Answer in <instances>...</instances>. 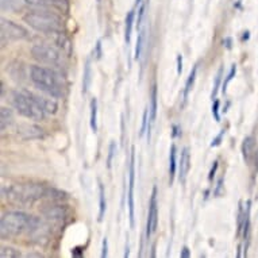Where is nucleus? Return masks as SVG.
Instances as JSON below:
<instances>
[{
  "label": "nucleus",
  "mask_w": 258,
  "mask_h": 258,
  "mask_svg": "<svg viewBox=\"0 0 258 258\" xmlns=\"http://www.w3.org/2000/svg\"><path fill=\"white\" fill-rule=\"evenodd\" d=\"M26 0H2V10L10 13H19L25 7Z\"/></svg>",
  "instance_id": "obj_17"
},
{
  "label": "nucleus",
  "mask_w": 258,
  "mask_h": 258,
  "mask_svg": "<svg viewBox=\"0 0 258 258\" xmlns=\"http://www.w3.org/2000/svg\"><path fill=\"white\" fill-rule=\"evenodd\" d=\"M91 76H92V73H91V61L87 59V62H85V67H84V81H83L84 93L88 91V87L89 84H91Z\"/></svg>",
  "instance_id": "obj_28"
},
{
  "label": "nucleus",
  "mask_w": 258,
  "mask_h": 258,
  "mask_svg": "<svg viewBox=\"0 0 258 258\" xmlns=\"http://www.w3.org/2000/svg\"><path fill=\"white\" fill-rule=\"evenodd\" d=\"M243 38H242V41H245V39H249V31H246V33H243Z\"/></svg>",
  "instance_id": "obj_44"
},
{
  "label": "nucleus",
  "mask_w": 258,
  "mask_h": 258,
  "mask_svg": "<svg viewBox=\"0 0 258 258\" xmlns=\"http://www.w3.org/2000/svg\"><path fill=\"white\" fill-rule=\"evenodd\" d=\"M45 192H46V186L35 182H22V184H13L2 188L3 198L17 206H31L37 200L43 199Z\"/></svg>",
  "instance_id": "obj_3"
},
{
  "label": "nucleus",
  "mask_w": 258,
  "mask_h": 258,
  "mask_svg": "<svg viewBox=\"0 0 258 258\" xmlns=\"http://www.w3.org/2000/svg\"><path fill=\"white\" fill-rule=\"evenodd\" d=\"M95 55H96V58H100L102 57V42L99 41L98 45H96V50H95Z\"/></svg>",
  "instance_id": "obj_39"
},
{
  "label": "nucleus",
  "mask_w": 258,
  "mask_h": 258,
  "mask_svg": "<svg viewBox=\"0 0 258 258\" xmlns=\"http://www.w3.org/2000/svg\"><path fill=\"white\" fill-rule=\"evenodd\" d=\"M23 21L31 27L43 34L59 33L63 31V22L57 14L51 13V10H34L29 11L23 17Z\"/></svg>",
  "instance_id": "obj_4"
},
{
  "label": "nucleus",
  "mask_w": 258,
  "mask_h": 258,
  "mask_svg": "<svg viewBox=\"0 0 258 258\" xmlns=\"http://www.w3.org/2000/svg\"><path fill=\"white\" fill-rule=\"evenodd\" d=\"M222 75H223V68H220L218 71V75L215 77V83H214V91H212V95L211 98L214 99L216 96V93H218V89H219V85H220V81H222Z\"/></svg>",
  "instance_id": "obj_31"
},
{
  "label": "nucleus",
  "mask_w": 258,
  "mask_h": 258,
  "mask_svg": "<svg viewBox=\"0 0 258 258\" xmlns=\"http://www.w3.org/2000/svg\"><path fill=\"white\" fill-rule=\"evenodd\" d=\"M180 181H185V177L188 172L190 169V156L189 150L188 149H184L181 153V158H180Z\"/></svg>",
  "instance_id": "obj_16"
},
{
  "label": "nucleus",
  "mask_w": 258,
  "mask_h": 258,
  "mask_svg": "<svg viewBox=\"0 0 258 258\" xmlns=\"http://www.w3.org/2000/svg\"><path fill=\"white\" fill-rule=\"evenodd\" d=\"M148 2L149 0H145V2L141 3L140 11H138V19H137V27H138V30L142 29V21H144L145 11H146V7H148Z\"/></svg>",
  "instance_id": "obj_29"
},
{
  "label": "nucleus",
  "mask_w": 258,
  "mask_h": 258,
  "mask_svg": "<svg viewBox=\"0 0 258 258\" xmlns=\"http://www.w3.org/2000/svg\"><path fill=\"white\" fill-rule=\"evenodd\" d=\"M0 29H2V43H3V46H6L9 42L22 41V39H27L30 37V33L23 26L18 25L13 21H9L6 18L2 19Z\"/></svg>",
  "instance_id": "obj_7"
},
{
  "label": "nucleus",
  "mask_w": 258,
  "mask_h": 258,
  "mask_svg": "<svg viewBox=\"0 0 258 258\" xmlns=\"http://www.w3.org/2000/svg\"><path fill=\"white\" fill-rule=\"evenodd\" d=\"M106 214V192L102 182H99V222H102Z\"/></svg>",
  "instance_id": "obj_21"
},
{
  "label": "nucleus",
  "mask_w": 258,
  "mask_h": 258,
  "mask_svg": "<svg viewBox=\"0 0 258 258\" xmlns=\"http://www.w3.org/2000/svg\"><path fill=\"white\" fill-rule=\"evenodd\" d=\"M89 124L93 133L98 132V100L92 99L91 100V118H89Z\"/></svg>",
  "instance_id": "obj_20"
},
{
  "label": "nucleus",
  "mask_w": 258,
  "mask_h": 258,
  "mask_svg": "<svg viewBox=\"0 0 258 258\" xmlns=\"http://www.w3.org/2000/svg\"><path fill=\"white\" fill-rule=\"evenodd\" d=\"M68 198L65 192L59 189H55V188H46V192H45V198L43 199L47 200H58V202H62Z\"/></svg>",
  "instance_id": "obj_22"
},
{
  "label": "nucleus",
  "mask_w": 258,
  "mask_h": 258,
  "mask_svg": "<svg viewBox=\"0 0 258 258\" xmlns=\"http://www.w3.org/2000/svg\"><path fill=\"white\" fill-rule=\"evenodd\" d=\"M0 257L19 258L21 257V251L15 249V247H11V246H2V250H0Z\"/></svg>",
  "instance_id": "obj_25"
},
{
  "label": "nucleus",
  "mask_w": 258,
  "mask_h": 258,
  "mask_svg": "<svg viewBox=\"0 0 258 258\" xmlns=\"http://www.w3.org/2000/svg\"><path fill=\"white\" fill-rule=\"evenodd\" d=\"M218 166H219V162H218V161H215V162H214V165H212L211 170H210V174H208V180H210V181H212V180H214V177H215V173H216V170H218Z\"/></svg>",
  "instance_id": "obj_34"
},
{
  "label": "nucleus",
  "mask_w": 258,
  "mask_h": 258,
  "mask_svg": "<svg viewBox=\"0 0 258 258\" xmlns=\"http://www.w3.org/2000/svg\"><path fill=\"white\" fill-rule=\"evenodd\" d=\"M136 149L132 148V157H130V166H128V195H127V203H128V218H130V226L134 227V184H136Z\"/></svg>",
  "instance_id": "obj_9"
},
{
  "label": "nucleus",
  "mask_w": 258,
  "mask_h": 258,
  "mask_svg": "<svg viewBox=\"0 0 258 258\" xmlns=\"http://www.w3.org/2000/svg\"><path fill=\"white\" fill-rule=\"evenodd\" d=\"M98 2H100V0H98Z\"/></svg>",
  "instance_id": "obj_46"
},
{
  "label": "nucleus",
  "mask_w": 258,
  "mask_h": 258,
  "mask_svg": "<svg viewBox=\"0 0 258 258\" xmlns=\"http://www.w3.org/2000/svg\"><path fill=\"white\" fill-rule=\"evenodd\" d=\"M10 100L11 106L18 111V114L25 116L31 120H43L46 116V112L37 104V103L30 98L29 95H26L23 91H9L7 99Z\"/></svg>",
  "instance_id": "obj_5"
},
{
  "label": "nucleus",
  "mask_w": 258,
  "mask_h": 258,
  "mask_svg": "<svg viewBox=\"0 0 258 258\" xmlns=\"http://www.w3.org/2000/svg\"><path fill=\"white\" fill-rule=\"evenodd\" d=\"M158 226V203H157V186L153 188L150 202H149V215L148 226H146V237L150 238L153 233L157 231Z\"/></svg>",
  "instance_id": "obj_10"
},
{
  "label": "nucleus",
  "mask_w": 258,
  "mask_h": 258,
  "mask_svg": "<svg viewBox=\"0 0 258 258\" xmlns=\"http://www.w3.org/2000/svg\"><path fill=\"white\" fill-rule=\"evenodd\" d=\"M190 255V253H189V249H188V247H184V249L181 250V254H180V257L181 258H188Z\"/></svg>",
  "instance_id": "obj_40"
},
{
  "label": "nucleus",
  "mask_w": 258,
  "mask_h": 258,
  "mask_svg": "<svg viewBox=\"0 0 258 258\" xmlns=\"http://www.w3.org/2000/svg\"><path fill=\"white\" fill-rule=\"evenodd\" d=\"M42 226L39 218L22 211H10L3 214L0 220V235L3 239L19 237L25 233H34Z\"/></svg>",
  "instance_id": "obj_1"
},
{
  "label": "nucleus",
  "mask_w": 258,
  "mask_h": 258,
  "mask_svg": "<svg viewBox=\"0 0 258 258\" xmlns=\"http://www.w3.org/2000/svg\"><path fill=\"white\" fill-rule=\"evenodd\" d=\"M115 153H116V144L112 141L110 145V149H108V157H107V166H108V168H111V164H112V158H114Z\"/></svg>",
  "instance_id": "obj_32"
},
{
  "label": "nucleus",
  "mask_w": 258,
  "mask_h": 258,
  "mask_svg": "<svg viewBox=\"0 0 258 258\" xmlns=\"http://www.w3.org/2000/svg\"><path fill=\"white\" fill-rule=\"evenodd\" d=\"M222 185H223V177L220 178L219 182H218V188L215 190V195H220V189H222Z\"/></svg>",
  "instance_id": "obj_41"
},
{
  "label": "nucleus",
  "mask_w": 258,
  "mask_h": 258,
  "mask_svg": "<svg viewBox=\"0 0 258 258\" xmlns=\"http://www.w3.org/2000/svg\"><path fill=\"white\" fill-rule=\"evenodd\" d=\"M136 21V11L132 10L130 13L127 14L126 17V26H124V41L126 43H130L132 41V33H133V25Z\"/></svg>",
  "instance_id": "obj_19"
},
{
  "label": "nucleus",
  "mask_w": 258,
  "mask_h": 258,
  "mask_svg": "<svg viewBox=\"0 0 258 258\" xmlns=\"http://www.w3.org/2000/svg\"><path fill=\"white\" fill-rule=\"evenodd\" d=\"M219 106H220L219 100H215V102H214V104H212V115H214V118H215L216 122H220Z\"/></svg>",
  "instance_id": "obj_33"
},
{
  "label": "nucleus",
  "mask_w": 258,
  "mask_h": 258,
  "mask_svg": "<svg viewBox=\"0 0 258 258\" xmlns=\"http://www.w3.org/2000/svg\"><path fill=\"white\" fill-rule=\"evenodd\" d=\"M47 38L50 39V45H53L54 47H57L58 50H61L63 54L69 57L72 54V42L71 39L63 34V31H59V33H49V34H45Z\"/></svg>",
  "instance_id": "obj_12"
},
{
  "label": "nucleus",
  "mask_w": 258,
  "mask_h": 258,
  "mask_svg": "<svg viewBox=\"0 0 258 258\" xmlns=\"http://www.w3.org/2000/svg\"><path fill=\"white\" fill-rule=\"evenodd\" d=\"M26 95H29L30 98L33 99L37 104H38L41 108H42L46 114H50V115H54L58 110V104L54 102V100H51V99H46L43 98V96H39L37 93L31 92V91H27V89H22Z\"/></svg>",
  "instance_id": "obj_14"
},
{
  "label": "nucleus",
  "mask_w": 258,
  "mask_h": 258,
  "mask_svg": "<svg viewBox=\"0 0 258 258\" xmlns=\"http://www.w3.org/2000/svg\"><path fill=\"white\" fill-rule=\"evenodd\" d=\"M178 134V127L173 126V133H172V137H176Z\"/></svg>",
  "instance_id": "obj_43"
},
{
  "label": "nucleus",
  "mask_w": 258,
  "mask_h": 258,
  "mask_svg": "<svg viewBox=\"0 0 258 258\" xmlns=\"http://www.w3.org/2000/svg\"><path fill=\"white\" fill-rule=\"evenodd\" d=\"M39 212L43 218H46L51 222H63L71 215V208L58 200H50L39 207Z\"/></svg>",
  "instance_id": "obj_8"
},
{
  "label": "nucleus",
  "mask_w": 258,
  "mask_h": 258,
  "mask_svg": "<svg viewBox=\"0 0 258 258\" xmlns=\"http://www.w3.org/2000/svg\"><path fill=\"white\" fill-rule=\"evenodd\" d=\"M30 80L33 81L37 88L51 98H62L65 95V83L62 76L53 69L33 65L30 67Z\"/></svg>",
  "instance_id": "obj_2"
},
{
  "label": "nucleus",
  "mask_w": 258,
  "mask_h": 258,
  "mask_svg": "<svg viewBox=\"0 0 258 258\" xmlns=\"http://www.w3.org/2000/svg\"><path fill=\"white\" fill-rule=\"evenodd\" d=\"M141 3H142V0H136V6L141 5Z\"/></svg>",
  "instance_id": "obj_45"
},
{
  "label": "nucleus",
  "mask_w": 258,
  "mask_h": 258,
  "mask_svg": "<svg viewBox=\"0 0 258 258\" xmlns=\"http://www.w3.org/2000/svg\"><path fill=\"white\" fill-rule=\"evenodd\" d=\"M223 136H224V130H222V132L219 133V136L216 137L215 140L212 141V144H211L212 148H214V146H219L220 142H222V138H223Z\"/></svg>",
  "instance_id": "obj_36"
},
{
  "label": "nucleus",
  "mask_w": 258,
  "mask_h": 258,
  "mask_svg": "<svg viewBox=\"0 0 258 258\" xmlns=\"http://www.w3.org/2000/svg\"><path fill=\"white\" fill-rule=\"evenodd\" d=\"M83 254H84V247L83 246H76L75 249H72L73 257H81Z\"/></svg>",
  "instance_id": "obj_35"
},
{
  "label": "nucleus",
  "mask_w": 258,
  "mask_h": 258,
  "mask_svg": "<svg viewBox=\"0 0 258 258\" xmlns=\"http://www.w3.org/2000/svg\"><path fill=\"white\" fill-rule=\"evenodd\" d=\"M26 3L33 7L45 10H58V11H68V0H26Z\"/></svg>",
  "instance_id": "obj_13"
},
{
  "label": "nucleus",
  "mask_w": 258,
  "mask_h": 258,
  "mask_svg": "<svg viewBox=\"0 0 258 258\" xmlns=\"http://www.w3.org/2000/svg\"><path fill=\"white\" fill-rule=\"evenodd\" d=\"M242 154L247 165H251L253 161L257 158V142L253 137H246L242 144Z\"/></svg>",
  "instance_id": "obj_15"
},
{
  "label": "nucleus",
  "mask_w": 258,
  "mask_h": 258,
  "mask_svg": "<svg viewBox=\"0 0 258 258\" xmlns=\"http://www.w3.org/2000/svg\"><path fill=\"white\" fill-rule=\"evenodd\" d=\"M107 249H108V241H107L106 238H104V239H103V251H102L103 258L107 257Z\"/></svg>",
  "instance_id": "obj_38"
},
{
  "label": "nucleus",
  "mask_w": 258,
  "mask_h": 258,
  "mask_svg": "<svg viewBox=\"0 0 258 258\" xmlns=\"http://www.w3.org/2000/svg\"><path fill=\"white\" fill-rule=\"evenodd\" d=\"M30 51L33 58L50 68H62L63 57H67L62 51L50 43H35L31 46Z\"/></svg>",
  "instance_id": "obj_6"
},
{
  "label": "nucleus",
  "mask_w": 258,
  "mask_h": 258,
  "mask_svg": "<svg viewBox=\"0 0 258 258\" xmlns=\"http://www.w3.org/2000/svg\"><path fill=\"white\" fill-rule=\"evenodd\" d=\"M0 127H2V132L7 130L9 127H11V124L14 123V114L13 111L7 108V107H2L0 110Z\"/></svg>",
  "instance_id": "obj_18"
},
{
  "label": "nucleus",
  "mask_w": 258,
  "mask_h": 258,
  "mask_svg": "<svg viewBox=\"0 0 258 258\" xmlns=\"http://www.w3.org/2000/svg\"><path fill=\"white\" fill-rule=\"evenodd\" d=\"M145 37H146V31H145V29H141L140 33H138V38H137L136 53H134V58L136 59H140L141 53H142V49H144L145 45Z\"/></svg>",
  "instance_id": "obj_24"
},
{
  "label": "nucleus",
  "mask_w": 258,
  "mask_h": 258,
  "mask_svg": "<svg viewBox=\"0 0 258 258\" xmlns=\"http://www.w3.org/2000/svg\"><path fill=\"white\" fill-rule=\"evenodd\" d=\"M196 72H198V68H194L192 69V72L189 73V76L186 79V83H185V89H184V99L188 98V95H189L190 89L195 84V80H196Z\"/></svg>",
  "instance_id": "obj_27"
},
{
  "label": "nucleus",
  "mask_w": 258,
  "mask_h": 258,
  "mask_svg": "<svg viewBox=\"0 0 258 258\" xmlns=\"http://www.w3.org/2000/svg\"><path fill=\"white\" fill-rule=\"evenodd\" d=\"M182 72V55L177 54V73L178 75H181Z\"/></svg>",
  "instance_id": "obj_37"
},
{
  "label": "nucleus",
  "mask_w": 258,
  "mask_h": 258,
  "mask_svg": "<svg viewBox=\"0 0 258 258\" xmlns=\"http://www.w3.org/2000/svg\"><path fill=\"white\" fill-rule=\"evenodd\" d=\"M152 106H150V122L154 123L157 116V85H153L152 89Z\"/></svg>",
  "instance_id": "obj_26"
},
{
  "label": "nucleus",
  "mask_w": 258,
  "mask_h": 258,
  "mask_svg": "<svg viewBox=\"0 0 258 258\" xmlns=\"http://www.w3.org/2000/svg\"><path fill=\"white\" fill-rule=\"evenodd\" d=\"M176 169H177V164H176V146L172 145L169 152V182H173L174 174H176Z\"/></svg>",
  "instance_id": "obj_23"
},
{
  "label": "nucleus",
  "mask_w": 258,
  "mask_h": 258,
  "mask_svg": "<svg viewBox=\"0 0 258 258\" xmlns=\"http://www.w3.org/2000/svg\"><path fill=\"white\" fill-rule=\"evenodd\" d=\"M223 43L226 45V47H227V49H230V47H231V39H230V38L224 39Z\"/></svg>",
  "instance_id": "obj_42"
},
{
  "label": "nucleus",
  "mask_w": 258,
  "mask_h": 258,
  "mask_svg": "<svg viewBox=\"0 0 258 258\" xmlns=\"http://www.w3.org/2000/svg\"><path fill=\"white\" fill-rule=\"evenodd\" d=\"M17 134L22 141L41 140L45 137V130L33 123H22L17 126Z\"/></svg>",
  "instance_id": "obj_11"
},
{
  "label": "nucleus",
  "mask_w": 258,
  "mask_h": 258,
  "mask_svg": "<svg viewBox=\"0 0 258 258\" xmlns=\"http://www.w3.org/2000/svg\"><path fill=\"white\" fill-rule=\"evenodd\" d=\"M235 73H237V67L233 65L231 69H230V73L227 75V77H226V80L223 81V85H222V92L223 93H226V91H227V85L230 84V81L233 80L234 76H235Z\"/></svg>",
  "instance_id": "obj_30"
}]
</instances>
